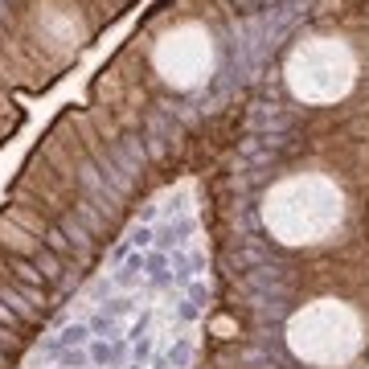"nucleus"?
<instances>
[{"label":"nucleus","mask_w":369,"mask_h":369,"mask_svg":"<svg viewBox=\"0 0 369 369\" xmlns=\"http://www.w3.org/2000/svg\"><path fill=\"white\" fill-rule=\"evenodd\" d=\"M242 4H255V0H242Z\"/></svg>","instance_id":"obj_14"},{"label":"nucleus","mask_w":369,"mask_h":369,"mask_svg":"<svg viewBox=\"0 0 369 369\" xmlns=\"http://www.w3.org/2000/svg\"><path fill=\"white\" fill-rule=\"evenodd\" d=\"M189 300H193V304L201 308V304L209 300V287H205V283H193V287H189Z\"/></svg>","instance_id":"obj_12"},{"label":"nucleus","mask_w":369,"mask_h":369,"mask_svg":"<svg viewBox=\"0 0 369 369\" xmlns=\"http://www.w3.org/2000/svg\"><path fill=\"white\" fill-rule=\"evenodd\" d=\"M345 218V197L336 181L320 173H291L267 189L259 205V222L283 246H312L324 242Z\"/></svg>","instance_id":"obj_1"},{"label":"nucleus","mask_w":369,"mask_h":369,"mask_svg":"<svg viewBox=\"0 0 369 369\" xmlns=\"http://www.w3.org/2000/svg\"><path fill=\"white\" fill-rule=\"evenodd\" d=\"M214 62H218V42L214 33L184 17L177 21L169 33H160V42L152 46V70L156 78L169 87V91H197L209 74H214Z\"/></svg>","instance_id":"obj_4"},{"label":"nucleus","mask_w":369,"mask_h":369,"mask_svg":"<svg viewBox=\"0 0 369 369\" xmlns=\"http://www.w3.org/2000/svg\"><path fill=\"white\" fill-rule=\"evenodd\" d=\"M144 263H148L144 255H128V259L119 263V275H115V283H119V287H132V283L139 279V271H144Z\"/></svg>","instance_id":"obj_6"},{"label":"nucleus","mask_w":369,"mask_h":369,"mask_svg":"<svg viewBox=\"0 0 369 369\" xmlns=\"http://www.w3.org/2000/svg\"><path fill=\"white\" fill-rule=\"evenodd\" d=\"M58 366L62 369H87L91 366V353H87V349H66V353L58 357Z\"/></svg>","instance_id":"obj_10"},{"label":"nucleus","mask_w":369,"mask_h":369,"mask_svg":"<svg viewBox=\"0 0 369 369\" xmlns=\"http://www.w3.org/2000/svg\"><path fill=\"white\" fill-rule=\"evenodd\" d=\"M189 357H193V345H189V341H177V345H173V353H169V366L184 369V366H189Z\"/></svg>","instance_id":"obj_11"},{"label":"nucleus","mask_w":369,"mask_h":369,"mask_svg":"<svg viewBox=\"0 0 369 369\" xmlns=\"http://www.w3.org/2000/svg\"><path fill=\"white\" fill-rule=\"evenodd\" d=\"M87 353H91L94 366H123V357H128V345H123V341H94Z\"/></svg>","instance_id":"obj_5"},{"label":"nucleus","mask_w":369,"mask_h":369,"mask_svg":"<svg viewBox=\"0 0 369 369\" xmlns=\"http://www.w3.org/2000/svg\"><path fill=\"white\" fill-rule=\"evenodd\" d=\"M189 230H193V222H177V226H164V230H156V250H169V246H173V242H181Z\"/></svg>","instance_id":"obj_8"},{"label":"nucleus","mask_w":369,"mask_h":369,"mask_svg":"<svg viewBox=\"0 0 369 369\" xmlns=\"http://www.w3.org/2000/svg\"><path fill=\"white\" fill-rule=\"evenodd\" d=\"M152 238H156V234L148 230V226H139V230L132 234V238H128V242H132V246H148V242H152Z\"/></svg>","instance_id":"obj_13"},{"label":"nucleus","mask_w":369,"mask_h":369,"mask_svg":"<svg viewBox=\"0 0 369 369\" xmlns=\"http://www.w3.org/2000/svg\"><path fill=\"white\" fill-rule=\"evenodd\" d=\"M357 49L336 33H304L283 53V87L304 107H332L357 87Z\"/></svg>","instance_id":"obj_2"},{"label":"nucleus","mask_w":369,"mask_h":369,"mask_svg":"<svg viewBox=\"0 0 369 369\" xmlns=\"http://www.w3.org/2000/svg\"><path fill=\"white\" fill-rule=\"evenodd\" d=\"M136 369H139V366H136Z\"/></svg>","instance_id":"obj_16"},{"label":"nucleus","mask_w":369,"mask_h":369,"mask_svg":"<svg viewBox=\"0 0 369 369\" xmlns=\"http://www.w3.org/2000/svg\"><path fill=\"white\" fill-rule=\"evenodd\" d=\"M58 341H62V349H83L91 341V324H66Z\"/></svg>","instance_id":"obj_7"},{"label":"nucleus","mask_w":369,"mask_h":369,"mask_svg":"<svg viewBox=\"0 0 369 369\" xmlns=\"http://www.w3.org/2000/svg\"><path fill=\"white\" fill-rule=\"evenodd\" d=\"M91 336H98V341H119V328H115V316L98 312V316L91 320Z\"/></svg>","instance_id":"obj_9"},{"label":"nucleus","mask_w":369,"mask_h":369,"mask_svg":"<svg viewBox=\"0 0 369 369\" xmlns=\"http://www.w3.org/2000/svg\"><path fill=\"white\" fill-rule=\"evenodd\" d=\"M58 369H62V366H58Z\"/></svg>","instance_id":"obj_15"},{"label":"nucleus","mask_w":369,"mask_h":369,"mask_svg":"<svg viewBox=\"0 0 369 369\" xmlns=\"http://www.w3.org/2000/svg\"><path fill=\"white\" fill-rule=\"evenodd\" d=\"M287 349L308 366H345L361 349V324L336 300H320L287 320Z\"/></svg>","instance_id":"obj_3"}]
</instances>
